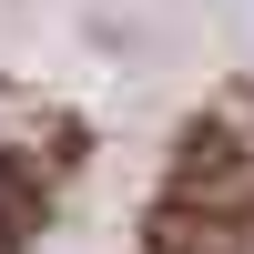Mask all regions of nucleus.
<instances>
[{"label": "nucleus", "instance_id": "obj_1", "mask_svg": "<svg viewBox=\"0 0 254 254\" xmlns=\"http://www.w3.org/2000/svg\"><path fill=\"white\" fill-rule=\"evenodd\" d=\"M0 214H10V163H0Z\"/></svg>", "mask_w": 254, "mask_h": 254}]
</instances>
